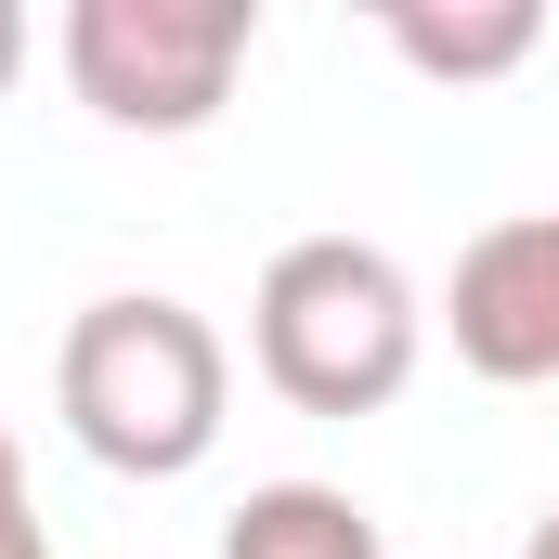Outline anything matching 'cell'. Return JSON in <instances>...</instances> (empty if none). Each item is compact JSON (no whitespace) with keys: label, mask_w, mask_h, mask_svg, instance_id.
Listing matches in <instances>:
<instances>
[{"label":"cell","mask_w":559,"mask_h":559,"mask_svg":"<svg viewBox=\"0 0 559 559\" xmlns=\"http://www.w3.org/2000/svg\"><path fill=\"white\" fill-rule=\"evenodd\" d=\"M52 404L79 429V455L92 468H118V481H182V468H209V442L235 417V352H222V325L195 312V299H92L79 325H66V352H52Z\"/></svg>","instance_id":"cell-1"},{"label":"cell","mask_w":559,"mask_h":559,"mask_svg":"<svg viewBox=\"0 0 559 559\" xmlns=\"http://www.w3.org/2000/svg\"><path fill=\"white\" fill-rule=\"evenodd\" d=\"M248 352L299 417H378V404H404V378L429 352V299L365 235H299V248L261 261Z\"/></svg>","instance_id":"cell-2"},{"label":"cell","mask_w":559,"mask_h":559,"mask_svg":"<svg viewBox=\"0 0 559 559\" xmlns=\"http://www.w3.org/2000/svg\"><path fill=\"white\" fill-rule=\"evenodd\" d=\"M248 39V0H66V92L105 131H209Z\"/></svg>","instance_id":"cell-3"},{"label":"cell","mask_w":559,"mask_h":559,"mask_svg":"<svg viewBox=\"0 0 559 559\" xmlns=\"http://www.w3.org/2000/svg\"><path fill=\"white\" fill-rule=\"evenodd\" d=\"M442 325H455V365H468V378L547 391V378H559V209L481 222V235L455 248Z\"/></svg>","instance_id":"cell-4"},{"label":"cell","mask_w":559,"mask_h":559,"mask_svg":"<svg viewBox=\"0 0 559 559\" xmlns=\"http://www.w3.org/2000/svg\"><path fill=\"white\" fill-rule=\"evenodd\" d=\"M378 39L417 66V79H508V66H534V39H547V13L534 0H378Z\"/></svg>","instance_id":"cell-5"},{"label":"cell","mask_w":559,"mask_h":559,"mask_svg":"<svg viewBox=\"0 0 559 559\" xmlns=\"http://www.w3.org/2000/svg\"><path fill=\"white\" fill-rule=\"evenodd\" d=\"M222 559H378V508L338 481H261L222 521Z\"/></svg>","instance_id":"cell-6"},{"label":"cell","mask_w":559,"mask_h":559,"mask_svg":"<svg viewBox=\"0 0 559 559\" xmlns=\"http://www.w3.org/2000/svg\"><path fill=\"white\" fill-rule=\"evenodd\" d=\"M0 559H52V534H39V508H26V495L0 508Z\"/></svg>","instance_id":"cell-7"},{"label":"cell","mask_w":559,"mask_h":559,"mask_svg":"<svg viewBox=\"0 0 559 559\" xmlns=\"http://www.w3.org/2000/svg\"><path fill=\"white\" fill-rule=\"evenodd\" d=\"M13 66H26V13L0 0V92H13Z\"/></svg>","instance_id":"cell-8"},{"label":"cell","mask_w":559,"mask_h":559,"mask_svg":"<svg viewBox=\"0 0 559 559\" xmlns=\"http://www.w3.org/2000/svg\"><path fill=\"white\" fill-rule=\"evenodd\" d=\"M13 495H26V455H13V429H0V508H13Z\"/></svg>","instance_id":"cell-9"},{"label":"cell","mask_w":559,"mask_h":559,"mask_svg":"<svg viewBox=\"0 0 559 559\" xmlns=\"http://www.w3.org/2000/svg\"><path fill=\"white\" fill-rule=\"evenodd\" d=\"M521 559H559V508H547V521H534V534H521Z\"/></svg>","instance_id":"cell-10"}]
</instances>
